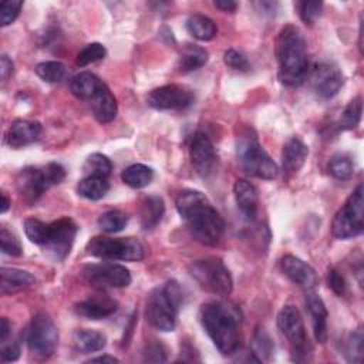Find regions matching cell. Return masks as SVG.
<instances>
[{"label": "cell", "mask_w": 364, "mask_h": 364, "mask_svg": "<svg viewBox=\"0 0 364 364\" xmlns=\"http://www.w3.org/2000/svg\"><path fill=\"white\" fill-rule=\"evenodd\" d=\"M175 206L195 240L206 246L219 243L225 230V222L202 192L193 189L182 191L176 196Z\"/></svg>", "instance_id": "cell-1"}, {"label": "cell", "mask_w": 364, "mask_h": 364, "mask_svg": "<svg viewBox=\"0 0 364 364\" xmlns=\"http://www.w3.org/2000/svg\"><path fill=\"white\" fill-rule=\"evenodd\" d=\"M200 323L216 348L223 355H232L240 348L242 316L236 306L228 301H209L199 311Z\"/></svg>", "instance_id": "cell-2"}, {"label": "cell", "mask_w": 364, "mask_h": 364, "mask_svg": "<svg viewBox=\"0 0 364 364\" xmlns=\"http://www.w3.org/2000/svg\"><path fill=\"white\" fill-rule=\"evenodd\" d=\"M276 57L279 63V80L287 87L300 85L309 73L307 46L301 31L293 26H284L276 41Z\"/></svg>", "instance_id": "cell-3"}, {"label": "cell", "mask_w": 364, "mask_h": 364, "mask_svg": "<svg viewBox=\"0 0 364 364\" xmlns=\"http://www.w3.org/2000/svg\"><path fill=\"white\" fill-rule=\"evenodd\" d=\"M182 301V291L175 280L166 282L164 287L154 289L145 304L146 321L161 331H172L176 326L178 309Z\"/></svg>", "instance_id": "cell-4"}, {"label": "cell", "mask_w": 364, "mask_h": 364, "mask_svg": "<svg viewBox=\"0 0 364 364\" xmlns=\"http://www.w3.org/2000/svg\"><path fill=\"white\" fill-rule=\"evenodd\" d=\"M65 178V169L58 162H50L41 168L27 166L17 175V189L24 200L34 203L47 189Z\"/></svg>", "instance_id": "cell-5"}, {"label": "cell", "mask_w": 364, "mask_h": 364, "mask_svg": "<svg viewBox=\"0 0 364 364\" xmlns=\"http://www.w3.org/2000/svg\"><path fill=\"white\" fill-rule=\"evenodd\" d=\"M236 155L242 168L252 176L274 179L279 173L277 165L260 145L255 134L246 132L236 142Z\"/></svg>", "instance_id": "cell-6"}, {"label": "cell", "mask_w": 364, "mask_h": 364, "mask_svg": "<svg viewBox=\"0 0 364 364\" xmlns=\"http://www.w3.org/2000/svg\"><path fill=\"white\" fill-rule=\"evenodd\" d=\"M189 274L206 291L226 297L233 289V279L222 260L215 257L200 259L189 264Z\"/></svg>", "instance_id": "cell-7"}, {"label": "cell", "mask_w": 364, "mask_h": 364, "mask_svg": "<svg viewBox=\"0 0 364 364\" xmlns=\"http://www.w3.org/2000/svg\"><path fill=\"white\" fill-rule=\"evenodd\" d=\"M87 253L101 259L139 262L145 256L142 243L135 237L95 236L87 243Z\"/></svg>", "instance_id": "cell-8"}, {"label": "cell", "mask_w": 364, "mask_h": 364, "mask_svg": "<svg viewBox=\"0 0 364 364\" xmlns=\"http://www.w3.org/2000/svg\"><path fill=\"white\" fill-rule=\"evenodd\" d=\"M364 229V199L363 185H358L355 191L348 196L343 208L336 213L331 232L337 239H351L361 235Z\"/></svg>", "instance_id": "cell-9"}, {"label": "cell", "mask_w": 364, "mask_h": 364, "mask_svg": "<svg viewBox=\"0 0 364 364\" xmlns=\"http://www.w3.org/2000/svg\"><path fill=\"white\" fill-rule=\"evenodd\" d=\"M58 344V331L53 320L46 313H37L27 330V346L30 353L40 358H50Z\"/></svg>", "instance_id": "cell-10"}, {"label": "cell", "mask_w": 364, "mask_h": 364, "mask_svg": "<svg viewBox=\"0 0 364 364\" xmlns=\"http://www.w3.org/2000/svg\"><path fill=\"white\" fill-rule=\"evenodd\" d=\"M77 232L78 226L70 218H61L51 222L48 223L47 239L41 247L53 260L61 262L68 256Z\"/></svg>", "instance_id": "cell-11"}, {"label": "cell", "mask_w": 364, "mask_h": 364, "mask_svg": "<svg viewBox=\"0 0 364 364\" xmlns=\"http://www.w3.org/2000/svg\"><path fill=\"white\" fill-rule=\"evenodd\" d=\"M82 276L91 286L98 289L127 287L132 280L131 273L125 266L109 262L84 266Z\"/></svg>", "instance_id": "cell-12"}, {"label": "cell", "mask_w": 364, "mask_h": 364, "mask_svg": "<svg viewBox=\"0 0 364 364\" xmlns=\"http://www.w3.org/2000/svg\"><path fill=\"white\" fill-rule=\"evenodd\" d=\"M277 327L280 333L287 338L291 346L293 353L299 355H306L309 348V340L306 336L304 323L300 311L294 306H284L277 316Z\"/></svg>", "instance_id": "cell-13"}, {"label": "cell", "mask_w": 364, "mask_h": 364, "mask_svg": "<svg viewBox=\"0 0 364 364\" xmlns=\"http://www.w3.org/2000/svg\"><path fill=\"white\" fill-rule=\"evenodd\" d=\"M310 81L313 91L318 98L330 100L341 90L344 84V75L336 64L320 63L314 65Z\"/></svg>", "instance_id": "cell-14"}, {"label": "cell", "mask_w": 364, "mask_h": 364, "mask_svg": "<svg viewBox=\"0 0 364 364\" xmlns=\"http://www.w3.org/2000/svg\"><path fill=\"white\" fill-rule=\"evenodd\" d=\"M192 102V91L178 84L162 85L152 90L148 95V104L155 109H183Z\"/></svg>", "instance_id": "cell-15"}, {"label": "cell", "mask_w": 364, "mask_h": 364, "mask_svg": "<svg viewBox=\"0 0 364 364\" xmlns=\"http://www.w3.org/2000/svg\"><path fill=\"white\" fill-rule=\"evenodd\" d=\"M189 156L192 166L202 178H208L213 172L216 165V151L210 138L205 132L199 131L192 136Z\"/></svg>", "instance_id": "cell-16"}, {"label": "cell", "mask_w": 364, "mask_h": 364, "mask_svg": "<svg viewBox=\"0 0 364 364\" xmlns=\"http://www.w3.org/2000/svg\"><path fill=\"white\" fill-rule=\"evenodd\" d=\"M282 272L299 287L304 289L306 291L314 290L318 284V277L316 270L294 255H286L280 259Z\"/></svg>", "instance_id": "cell-17"}, {"label": "cell", "mask_w": 364, "mask_h": 364, "mask_svg": "<svg viewBox=\"0 0 364 364\" xmlns=\"http://www.w3.org/2000/svg\"><path fill=\"white\" fill-rule=\"evenodd\" d=\"M118 309L115 300L108 296H92L75 304L74 311L90 320H100L114 314Z\"/></svg>", "instance_id": "cell-18"}, {"label": "cell", "mask_w": 364, "mask_h": 364, "mask_svg": "<svg viewBox=\"0 0 364 364\" xmlns=\"http://www.w3.org/2000/svg\"><path fill=\"white\" fill-rule=\"evenodd\" d=\"M41 134V124L37 121H27V119H16L7 134L6 142L11 148H21L38 139Z\"/></svg>", "instance_id": "cell-19"}, {"label": "cell", "mask_w": 364, "mask_h": 364, "mask_svg": "<svg viewBox=\"0 0 364 364\" xmlns=\"http://www.w3.org/2000/svg\"><path fill=\"white\" fill-rule=\"evenodd\" d=\"M306 306L311 316L313 333L317 343L324 344L327 341V309L323 299L313 290L306 291Z\"/></svg>", "instance_id": "cell-20"}, {"label": "cell", "mask_w": 364, "mask_h": 364, "mask_svg": "<svg viewBox=\"0 0 364 364\" xmlns=\"http://www.w3.org/2000/svg\"><path fill=\"white\" fill-rule=\"evenodd\" d=\"M233 195L237 209L242 212V215L246 219L253 220L257 215L259 205V195L256 186L246 179H237L233 185Z\"/></svg>", "instance_id": "cell-21"}, {"label": "cell", "mask_w": 364, "mask_h": 364, "mask_svg": "<svg viewBox=\"0 0 364 364\" xmlns=\"http://www.w3.org/2000/svg\"><path fill=\"white\" fill-rule=\"evenodd\" d=\"M309 155V148L307 145L293 136L290 138L284 146H283V151H282V166H283V171L286 173H296L304 164L306 158Z\"/></svg>", "instance_id": "cell-22"}, {"label": "cell", "mask_w": 364, "mask_h": 364, "mask_svg": "<svg viewBox=\"0 0 364 364\" xmlns=\"http://www.w3.org/2000/svg\"><path fill=\"white\" fill-rule=\"evenodd\" d=\"M90 102H91L92 114L98 122L107 124L117 117V112H118L117 100L105 84L101 87V90L94 95V98Z\"/></svg>", "instance_id": "cell-23"}, {"label": "cell", "mask_w": 364, "mask_h": 364, "mask_svg": "<svg viewBox=\"0 0 364 364\" xmlns=\"http://www.w3.org/2000/svg\"><path fill=\"white\" fill-rule=\"evenodd\" d=\"M0 277V291L4 296L27 289L36 282L34 276L30 272L16 267H1Z\"/></svg>", "instance_id": "cell-24"}, {"label": "cell", "mask_w": 364, "mask_h": 364, "mask_svg": "<svg viewBox=\"0 0 364 364\" xmlns=\"http://www.w3.org/2000/svg\"><path fill=\"white\" fill-rule=\"evenodd\" d=\"M102 85H104V82L95 74H92L90 71H82V73L74 75L70 81L71 92L77 98L85 100V101H91L94 98V95L101 90Z\"/></svg>", "instance_id": "cell-25"}, {"label": "cell", "mask_w": 364, "mask_h": 364, "mask_svg": "<svg viewBox=\"0 0 364 364\" xmlns=\"http://www.w3.org/2000/svg\"><path fill=\"white\" fill-rule=\"evenodd\" d=\"M165 213V205L159 196H146L141 203V226L144 230H152L162 220Z\"/></svg>", "instance_id": "cell-26"}, {"label": "cell", "mask_w": 364, "mask_h": 364, "mask_svg": "<svg viewBox=\"0 0 364 364\" xmlns=\"http://www.w3.org/2000/svg\"><path fill=\"white\" fill-rule=\"evenodd\" d=\"M206 63L208 51L203 47H199L196 44H186L181 50L178 68L181 73H191L203 67Z\"/></svg>", "instance_id": "cell-27"}, {"label": "cell", "mask_w": 364, "mask_h": 364, "mask_svg": "<svg viewBox=\"0 0 364 364\" xmlns=\"http://www.w3.org/2000/svg\"><path fill=\"white\" fill-rule=\"evenodd\" d=\"M186 30L189 31V34L192 37H195L196 40H200V41H209L218 33V28H216V24L213 23V20L203 14L189 16L186 20Z\"/></svg>", "instance_id": "cell-28"}, {"label": "cell", "mask_w": 364, "mask_h": 364, "mask_svg": "<svg viewBox=\"0 0 364 364\" xmlns=\"http://www.w3.org/2000/svg\"><path fill=\"white\" fill-rule=\"evenodd\" d=\"M109 189L107 178L102 176H85L77 185V192L90 200L102 199Z\"/></svg>", "instance_id": "cell-29"}, {"label": "cell", "mask_w": 364, "mask_h": 364, "mask_svg": "<svg viewBox=\"0 0 364 364\" xmlns=\"http://www.w3.org/2000/svg\"><path fill=\"white\" fill-rule=\"evenodd\" d=\"M74 343L84 353H95L105 347L107 337L101 331L81 328L74 331Z\"/></svg>", "instance_id": "cell-30"}, {"label": "cell", "mask_w": 364, "mask_h": 364, "mask_svg": "<svg viewBox=\"0 0 364 364\" xmlns=\"http://www.w3.org/2000/svg\"><path fill=\"white\" fill-rule=\"evenodd\" d=\"M152 178H154V171L149 166L142 164L129 165L121 173L122 182L134 189H139L149 185Z\"/></svg>", "instance_id": "cell-31"}, {"label": "cell", "mask_w": 364, "mask_h": 364, "mask_svg": "<svg viewBox=\"0 0 364 364\" xmlns=\"http://www.w3.org/2000/svg\"><path fill=\"white\" fill-rule=\"evenodd\" d=\"M82 171H84L85 176L108 178L111 171H112V164H111V161H109V158L107 155L95 152V154H91L85 159Z\"/></svg>", "instance_id": "cell-32"}, {"label": "cell", "mask_w": 364, "mask_h": 364, "mask_svg": "<svg viewBox=\"0 0 364 364\" xmlns=\"http://www.w3.org/2000/svg\"><path fill=\"white\" fill-rule=\"evenodd\" d=\"M34 70H36V74L43 81L50 84L60 82L67 74L65 65L60 61H43V63H38Z\"/></svg>", "instance_id": "cell-33"}, {"label": "cell", "mask_w": 364, "mask_h": 364, "mask_svg": "<svg viewBox=\"0 0 364 364\" xmlns=\"http://www.w3.org/2000/svg\"><path fill=\"white\" fill-rule=\"evenodd\" d=\"M128 223V216L127 213L114 209V210H107L98 218V226L107 232V233H117L121 232Z\"/></svg>", "instance_id": "cell-34"}, {"label": "cell", "mask_w": 364, "mask_h": 364, "mask_svg": "<svg viewBox=\"0 0 364 364\" xmlns=\"http://www.w3.org/2000/svg\"><path fill=\"white\" fill-rule=\"evenodd\" d=\"M361 112H363L361 97H355L354 100H351L347 104V107L341 112L340 128L341 129H353V128H355L358 125L360 119H361Z\"/></svg>", "instance_id": "cell-35"}, {"label": "cell", "mask_w": 364, "mask_h": 364, "mask_svg": "<svg viewBox=\"0 0 364 364\" xmlns=\"http://www.w3.org/2000/svg\"><path fill=\"white\" fill-rule=\"evenodd\" d=\"M328 173L340 181H346L350 179L353 176L354 172V165L353 161L346 156V155H334L330 162H328Z\"/></svg>", "instance_id": "cell-36"}, {"label": "cell", "mask_w": 364, "mask_h": 364, "mask_svg": "<svg viewBox=\"0 0 364 364\" xmlns=\"http://www.w3.org/2000/svg\"><path fill=\"white\" fill-rule=\"evenodd\" d=\"M363 331L358 328L357 331L351 333L346 341L344 355L348 363H361L363 361Z\"/></svg>", "instance_id": "cell-37"}, {"label": "cell", "mask_w": 364, "mask_h": 364, "mask_svg": "<svg viewBox=\"0 0 364 364\" xmlns=\"http://www.w3.org/2000/svg\"><path fill=\"white\" fill-rule=\"evenodd\" d=\"M24 232H26V236L28 237L30 242H33L38 246H43L46 239H47L48 223H44V222H41L38 219H34V218L26 219Z\"/></svg>", "instance_id": "cell-38"}, {"label": "cell", "mask_w": 364, "mask_h": 364, "mask_svg": "<svg viewBox=\"0 0 364 364\" xmlns=\"http://www.w3.org/2000/svg\"><path fill=\"white\" fill-rule=\"evenodd\" d=\"M105 54H107V50L101 43H90L78 53L75 63L80 67H85L88 64H92V63L104 58Z\"/></svg>", "instance_id": "cell-39"}, {"label": "cell", "mask_w": 364, "mask_h": 364, "mask_svg": "<svg viewBox=\"0 0 364 364\" xmlns=\"http://www.w3.org/2000/svg\"><path fill=\"white\" fill-rule=\"evenodd\" d=\"M297 9H299V14H300V18L303 20V23L307 26H313L317 21V18L321 16L323 3L321 1H300V3H297Z\"/></svg>", "instance_id": "cell-40"}, {"label": "cell", "mask_w": 364, "mask_h": 364, "mask_svg": "<svg viewBox=\"0 0 364 364\" xmlns=\"http://www.w3.org/2000/svg\"><path fill=\"white\" fill-rule=\"evenodd\" d=\"M0 246H1V252L9 256H21L23 253L20 240L7 228H1L0 230Z\"/></svg>", "instance_id": "cell-41"}, {"label": "cell", "mask_w": 364, "mask_h": 364, "mask_svg": "<svg viewBox=\"0 0 364 364\" xmlns=\"http://www.w3.org/2000/svg\"><path fill=\"white\" fill-rule=\"evenodd\" d=\"M23 1L20 0H7L0 4V23L3 27L11 24L20 14Z\"/></svg>", "instance_id": "cell-42"}, {"label": "cell", "mask_w": 364, "mask_h": 364, "mask_svg": "<svg viewBox=\"0 0 364 364\" xmlns=\"http://www.w3.org/2000/svg\"><path fill=\"white\" fill-rule=\"evenodd\" d=\"M252 346H253V351H252V354H259L260 357V361L264 358V357H267V355H270L272 354V351H273V344H272V340L269 338V336L264 333V331H257L256 334H255V337H253V343H252Z\"/></svg>", "instance_id": "cell-43"}, {"label": "cell", "mask_w": 364, "mask_h": 364, "mask_svg": "<svg viewBox=\"0 0 364 364\" xmlns=\"http://www.w3.org/2000/svg\"><path fill=\"white\" fill-rule=\"evenodd\" d=\"M223 61L228 67H230L233 70H237V71H247L250 68L247 58L242 53H239L233 48H229V50L225 51Z\"/></svg>", "instance_id": "cell-44"}, {"label": "cell", "mask_w": 364, "mask_h": 364, "mask_svg": "<svg viewBox=\"0 0 364 364\" xmlns=\"http://www.w3.org/2000/svg\"><path fill=\"white\" fill-rule=\"evenodd\" d=\"M144 360L154 363L166 361V350L161 343H151L144 350Z\"/></svg>", "instance_id": "cell-45"}, {"label": "cell", "mask_w": 364, "mask_h": 364, "mask_svg": "<svg viewBox=\"0 0 364 364\" xmlns=\"http://www.w3.org/2000/svg\"><path fill=\"white\" fill-rule=\"evenodd\" d=\"M327 283H328V287L337 296H343L346 293V280L341 276V273H338L336 269H330L327 272Z\"/></svg>", "instance_id": "cell-46"}, {"label": "cell", "mask_w": 364, "mask_h": 364, "mask_svg": "<svg viewBox=\"0 0 364 364\" xmlns=\"http://www.w3.org/2000/svg\"><path fill=\"white\" fill-rule=\"evenodd\" d=\"M1 360L4 363H10V361H16L20 357V346L14 341L11 343H1V351H0Z\"/></svg>", "instance_id": "cell-47"}, {"label": "cell", "mask_w": 364, "mask_h": 364, "mask_svg": "<svg viewBox=\"0 0 364 364\" xmlns=\"http://www.w3.org/2000/svg\"><path fill=\"white\" fill-rule=\"evenodd\" d=\"M11 73H13V61L6 54H3L1 60H0V75H1L3 84L9 80Z\"/></svg>", "instance_id": "cell-48"}, {"label": "cell", "mask_w": 364, "mask_h": 364, "mask_svg": "<svg viewBox=\"0 0 364 364\" xmlns=\"http://www.w3.org/2000/svg\"><path fill=\"white\" fill-rule=\"evenodd\" d=\"M213 4H215V7H218L222 11H226V13L228 11L232 13L237 7V4L235 1H232V0H216V1H213Z\"/></svg>", "instance_id": "cell-49"}, {"label": "cell", "mask_w": 364, "mask_h": 364, "mask_svg": "<svg viewBox=\"0 0 364 364\" xmlns=\"http://www.w3.org/2000/svg\"><path fill=\"white\" fill-rule=\"evenodd\" d=\"M10 333H11V324L9 323V320L6 317H3L0 320V341L1 343L6 341Z\"/></svg>", "instance_id": "cell-50"}, {"label": "cell", "mask_w": 364, "mask_h": 364, "mask_svg": "<svg viewBox=\"0 0 364 364\" xmlns=\"http://www.w3.org/2000/svg\"><path fill=\"white\" fill-rule=\"evenodd\" d=\"M88 363H108V364H114V363H118V358H115L112 355H100V357L90 358Z\"/></svg>", "instance_id": "cell-51"}, {"label": "cell", "mask_w": 364, "mask_h": 364, "mask_svg": "<svg viewBox=\"0 0 364 364\" xmlns=\"http://www.w3.org/2000/svg\"><path fill=\"white\" fill-rule=\"evenodd\" d=\"M9 206H10V200H9L7 195H6V193H3V195H1V213L7 212Z\"/></svg>", "instance_id": "cell-52"}]
</instances>
